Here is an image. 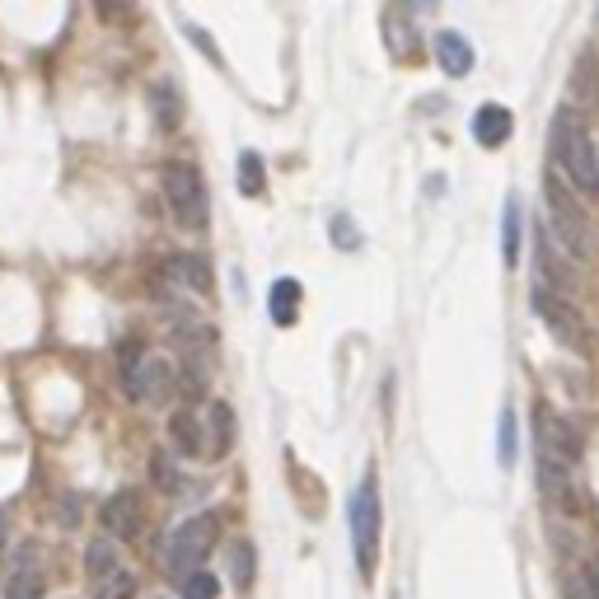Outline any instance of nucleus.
I'll use <instances>...</instances> for the list:
<instances>
[{"instance_id": "obj_1", "label": "nucleus", "mask_w": 599, "mask_h": 599, "mask_svg": "<svg viewBox=\"0 0 599 599\" xmlns=\"http://www.w3.org/2000/svg\"><path fill=\"white\" fill-rule=\"evenodd\" d=\"M538 431V487L557 506H576V464H581V435H576L557 412L538 408L534 417Z\"/></svg>"}, {"instance_id": "obj_2", "label": "nucleus", "mask_w": 599, "mask_h": 599, "mask_svg": "<svg viewBox=\"0 0 599 599\" xmlns=\"http://www.w3.org/2000/svg\"><path fill=\"white\" fill-rule=\"evenodd\" d=\"M548 141H553L557 169H563L581 192H599V155H595V141H590L581 117H576L571 108H557Z\"/></svg>"}, {"instance_id": "obj_3", "label": "nucleus", "mask_w": 599, "mask_h": 599, "mask_svg": "<svg viewBox=\"0 0 599 599\" xmlns=\"http://www.w3.org/2000/svg\"><path fill=\"white\" fill-rule=\"evenodd\" d=\"M347 521H351L356 567H361L366 581H375V571H379V534H385V506H379V483H375V473H366V477H361V487L351 492Z\"/></svg>"}, {"instance_id": "obj_4", "label": "nucleus", "mask_w": 599, "mask_h": 599, "mask_svg": "<svg viewBox=\"0 0 599 599\" xmlns=\"http://www.w3.org/2000/svg\"><path fill=\"white\" fill-rule=\"evenodd\" d=\"M159 183H165V202L174 211V221L183 230H207V183L197 165L188 159H169L165 174H159Z\"/></svg>"}, {"instance_id": "obj_5", "label": "nucleus", "mask_w": 599, "mask_h": 599, "mask_svg": "<svg viewBox=\"0 0 599 599\" xmlns=\"http://www.w3.org/2000/svg\"><path fill=\"white\" fill-rule=\"evenodd\" d=\"M544 192H548V211H553V234L563 239L567 258H590V253H595V230H590V221H586V211L571 202L567 183L553 174L548 183H544Z\"/></svg>"}, {"instance_id": "obj_6", "label": "nucleus", "mask_w": 599, "mask_h": 599, "mask_svg": "<svg viewBox=\"0 0 599 599\" xmlns=\"http://www.w3.org/2000/svg\"><path fill=\"white\" fill-rule=\"evenodd\" d=\"M216 534H221V525H216V515H192V521H183L174 534H169V548H165V567L169 576H188L197 571V563H207V553L216 544Z\"/></svg>"}, {"instance_id": "obj_7", "label": "nucleus", "mask_w": 599, "mask_h": 599, "mask_svg": "<svg viewBox=\"0 0 599 599\" xmlns=\"http://www.w3.org/2000/svg\"><path fill=\"white\" fill-rule=\"evenodd\" d=\"M123 370H127V393L141 403H169L174 393V366L165 356H141V347H123Z\"/></svg>"}, {"instance_id": "obj_8", "label": "nucleus", "mask_w": 599, "mask_h": 599, "mask_svg": "<svg viewBox=\"0 0 599 599\" xmlns=\"http://www.w3.org/2000/svg\"><path fill=\"white\" fill-rule=\"evenodd\" d=\"M534 314L544 318V324H548L557 337H563L567 347L590 351V333H586V324H581V318H576V314H571V309H567L563 300H557L548 286H534Z\"/></svg>"}, {"instance_id": "obj_9", "label": "nucleus", "mask_w": 599, "mask_h": 599, "mask_svg": "<svg viewBox=\"0 0 599 599\" xmlns=\"http://www.w3.org/2000/svg\"><path fill=\"white\" fill-rule=\"evenodd\" d=\"M98 521H104V529L113 538H136V534L146 529V506H141V496L127 487V492H113L108 496L104 511H98Z\"/></svg>"}, {"instance_id": "obj_10", "label": "nucleus", "mask_w": 599, "mask_h": 599, "mask_svg": "<svg viewBox=\"0 0 599 599\" xmlns=\"http://www.w3.org/2000/svg\"><path fill=\"white\" fill-rule=\"evenodd\" d=\"M48 590V576H43V563H38V544H29L19 553L14 571L6 576V599H43Z\"/></svg>"}, {"instance_id": "obj_11", "label": "nucleus", "mask_w": 599, "mask_h": 599, "mask_svg": "<svg viewBox=\"0 0 599 599\" xmlns=\"http://www.w3.org/2000/svg\"><path fill=\"white\" fill-rule=\"evenodd\" d=\"M169 441L183 454H211V435H207V412H174L169 417Z\"/></svg>"}, {"instance_id": "obj_12", "label": "nucleus", "mask_w": 599, "mask_h": 599, "mask_svg": "<svg viewBox=\"0 0 599 599\" xmlns=\"http://www.w3.org/2000/svg\"><path fill=\"white\" fill-rule=\"evenodd\" d=\"M511 132H515L511 108H502V104H483V108L473 113V141H477V146H502Z\"/></svg>"}, {"instance_id": "obj_13", "label": "nucleus", "mask_w": 599, "mask_h": 599, "mask_svg": "<svg viewBox=\"0 0 599 599\" xmlns=\"http://www.w3.org/2000/svg\"><path fill=\"white\" fill-rule=\"evenodd\" d=\"M435 62H441L445 75H469L473 71V48L459 33H435Z\"/></svg>"}, {"instance_id": "obj_14", "label": "nucleus", "mask_w": 599, "mask_h": 599, "mask_svg": "<svg viewBox=\"0 0 599 599\" xmlns=\"http://www.w3.org/2000/svg\"><path fill=\"white\" fill-rule=\"evenodd\" d=\"M117 571H123V567H117L113 544H108V538H94V544L85 548V576H90L94 586H104V581H113Z\"/></svg>"}, {"instance_id": "obj_15", "label": "nucleus", "mask_w": 599, "mask_h": 599, "mask_svg": "<svg viewBox=\"0 0 599 599\" xmlns=\"http://www.w3.org/2000/svg\"><path fill=\"white\" fill-rule=\"evenodd\" d=\"M295 314H300V282H276L272 286V318L276 324H295Z\"/></svg>"}, {"instance_id": "obj_16", "label": "nucleus", "mask_w": 599, "mask_h": 599, "mask_svg": "<svg viewBox=\"0 0 599 599\" xmlns=\"http://www.w3.org/2000/svg\"><path fill=\"white\" fill-rule=\"evenodd\" d=\"M207 422H211V454H225L230 450V441H234V412H230V403H211V412H207Z\"/></svg>"}, {"instance_id": "obj_17", "label": "nucleus", "mask_w": 599, "mask_h": 599, "mask_svg": "<svg viewBox=\"0 0 599 599\" xmlns=\"http://www.w3.org/2000/svg\"><path fill=\"white\" fill-rule=\"evenodd\" d=\"M502 249L506 263L521 258V197H506V216H502Z\"/></svg>"}, {"instance_id": "obj_18", "label": "nucleus", "mask_w": 599, "mask_h": 599, "mask_svg": "<svg viewBox=\"0 0 599 599\" xmlns=\"http://www.w3.org/2000/svg\"><path fill=\"white\" fill-rule=\"evenodd\" d=\"M263 188H267V178H263V159H258V150H244V155H239V192L263 197Z\"/></svg>"}, {"instance_id": "obj_19", "label": "nucleus", "mask_w": 599, "mask_h": 599, "mask_svg": "<svg viewBox=\"0 0 599 599\" xmlns=\"http://www.w3.org/2000/svg\"><path fill=\"white\" fill-rule=\"evenodd\" d=\"M169 272H174V276H183L192 291H207V286H211V272H207L202 258H169Z\"/></svg>"}, {"instance_id": "obj_20", "label": "nucleus", "mask_w": 599, "mask_h": 599, "mask_svg": "<svg viewBox=\"0 0 599 599\" xmlns=\"http://www.w3.org/2000/svg\"><path fill=\"white\" fill-rule=\"evenodd\" d=\"M150 477H155V487H159V492H183V477H178L169 450H155V459H150Z\"/></svg>"}, {"instance_id": "obj_21", "label": "nucleus", "mask_w": 599, "mask_h": 599, "mask_svg": "<svg viewBox=\"0 0 599 599\" xmlns=\"http://www.w3.org/2000/svg\"><path fill=\"white\" fill-rule=\"evenodd\" d=\"M230 576H234L239 590L253 581V548H249V544H234V548H230Z\"/></svg>"}, {"instance_id": "obj_22", "label": "nucleus", "mask_w": 599, "mask_h": 599, "mask_svg": "<svg viewBox=\"0 0 599 599\" xmlns=\"http://www.w3.org/2000/svg\"><path fill=\"white\" fill-rule=\"evenodd\" d=\"M496 445H502L496 459H502V464H515V412L511 408L502 412V427H496Z\"/></svg>"}, {"instance_id": "obj_23", "label": "nucleus", "mask_w": 599, "mask_h": 599, "mask_svg": "<svg viewBox=\"0 0 599 599\" xmlns=\"http://www.w3.org/2000/svg\"><path fill=\"white\" fill-rule=\"evenodd\" d=\"M136 595V576L123 567V571H117L113 576V581H104V586H98V599H132Z\"/></svg>"}, {"instance_id": "obj_24", "label": "nucleus", "mask_w": 599, "mask_h": 599, "mask_svg": "<svg viewBox=\"0 0 599 599\" xmlns=\"http://www.w3.org/2000/svg\"><path fill=\"white\" fill-rule=\"evenodd\" d=\"M216 590H221V586H216L211 571H192L183 581V599H216Z\"/></svg>"}, {"instance_id": "obj_25", "label": "nucleus", "mask_w": 599, "mask_h": 599, "mask_svg": "<svg viewBox=\"0 0 599 599\" xmlns=\"http://www.w3.org/2000/svg\"><path fill=\"white\" fill-rule=\"evenodd\" d=\"M581 599H599V563L581 567Z\"/></svg>"}, {"instance_id": "obj_26", "label": "nucleus", "mask_w": 599, "mask_h": 599, "mask_svg": "<svg viewBox=\"0 0 599 599\" xmlns=\"http://www.w3.org/2000/svg\"><path fill=\"white\" fill-rule=\"evenodd\" d=\"M333 239H337V244H343V249H351V244H356L351 230H347V221H333Z\"/></svg>"}, {"instance_id": "obj_27", "label": "nucleus", "mask_w": 599, "mask_h": 599, "mask_svg": "<svg viewBox=\"0 0 599 599\" xmlns=\"http://www.w3.org/2000/svg\"><path fill=\"white\" fill-rule=\"evenodd\" d=\"M0 544H6V515H0Z\"/></svg>"}]
</instances>
